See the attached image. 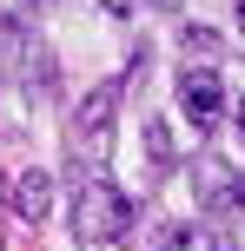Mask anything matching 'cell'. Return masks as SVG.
<instances>
[{
	"mask_svg": "<svg viewBox=\"0 0 245 251\" xmlns=\"http://www.w3.org/2000/svg\"><path fill=\"white\" fill-rule=\"evenodd\" d=\"M159 251H212V245H206L199 225H166V231H159Z\"/></svg>",
	"mask_w": 245,
	"mask_h": 251,
	"instance_id": "obj_6",
	"label": "cell"
},
{
	"mask_svg": "<svg viewBox=\"0 0 245 251\" xmlns=\"http://www.w3.org/2000/svg\"><path fill=\"white\" fill-rule=\"evenodd\" d=\"M199 178H206V185H199L206 212H232V205L245 199V178H239V172H232L225 159H206V165H199Z\"/></svg>",
	"mask_w": 245,
	"mask_h": 251,
	"instance_id": "obj_4",
	"label": "cell"
},
{
	"mask_svg": "<svg viewBox=\"0 0 245 251\" xmlns=\"http://www.w3.org/2000/svg\"><path fill=\"white\" fill-rule=\"evenodd\" d=\"M232 13H239V33H245V0H232Z\"/></svg>",
	"mask_w": 245,
	"mask_h": 251,
	"instance_id": "obj_9",
	"label": "cell"
},
{
	"mask_svg": "<svg viewBox=\"0 0 245 251\" xmlns=\"http://www.w3.org/2000/svg\"><path fill=\"white\" fill-rule=\"evenodd\" d=\"M179 106H186V119H192L199 132H212V126L225 119V79L212 73V66H186L179 73Z\"/></svg>",
	"mask_w": 245,
	"mask_h": 251,
	"instance_id": "obj_3",
	"label": "cell"
},
{
	"mask_svg": "<svg viewBox=\"0 0 245 251\" xmlns=\"http://www.w3.org/2000/svg\"><path fill=\"white\" fill-rule=\"evenodd\" d=\"M146 152H153V159H159V165H166V159H172V132H166V126H159V119H153V126H146Z\"/></svg>",
	"mask_w": 245,
	"mask_h": 251,
	"instance_id": "obj_7",
	"label": "cell"
},
{
	"mask_svg": "<svg viewBox=\"0 0 245 251\" xmlns=\"http://www.w3.org/2000/svg\"><path fill=\"white\" fill-rule=\"evenodd\" d=\"M113 119H119V79H100V86L80 100V113H73V159L86 152V159L100 165L106 146H113Z\"/></svg>",
	"mask_w": 245,
	"mask_h": 251,
	"instance_id": "obj_2",
	"label": "cell"
},
{
	"mask_svg": "<svg viewBox=\"0 0 245 251\" xmlns=\"http://www.w3.org/2000/svg\"><path fill=\"white\" fill-rule=\"evenodd\" d=\"M239 119H245V113H239Z\"/></svg>",
	"mask_w": 245,
	"mask_h": 251,
	"instance_id": "obj_12",
	"label": "cell"
},
{
	"mask_svg": "<svg viewBox=\"0 0 245 251\" xmlns=\"http://www.w3.org/2000/svg\"><path fill=\"white\" fill-rule=\"evenodd\" d=\"M239 212H245V199H239Z\"/></svg>",
	"mask_w": 245,
	"mask_h": 251,
	"instance_id": "obj_10",
	"label": "cell"
},
{
	"mask_svg": "<svg viewBox=\"0 0 245 251\" xmlns=\"http://www.w3.org/2000/svg\"><path fill=\"white\" fill-rule=\"evenodd\" d=\"M7 205H13V218L40 225L47 205H53V178H47V172H20V178H13V192H7Z\"/></svg>",
	"mask_w": 245,
	"mask_h": 251,
	"instance_id": "obj_5",
	"label": "cell"
},
{
	"mask_svg": "<svg viewBox=\"0 0 245 251\" xmlns=\"http://www.w3.org/2000/svg\"><path fill=\"white\" fill-rule=\"evenodd\" d=\"M166 7H172V0H166Z\"/></svg>",
	"mask_w": 245,
	"mask_h": 251,
	"instance_id": "obj_11",
	"label": "cell"
},
{
	"mask_svg": "<svg viewBox=\"0 0 245 251\" xmlns=\"http://www.w3.org/2000/svg\"><path fill=\"white\" fill-rule=\"evenodd\" d=\"M100 7H106V13H133V0H100Z\"/></svg>",
	"mask_w": 245,
	"mask_h": 251,
	"instance_id": "obj_8",
	"label": "cell"
},
{
	"mask_svg": "<svg viewBox=\"0 0 245 251\" xmlns=\"http://www.w3.org/2000/svg\"><path fill=\"white\" fill-rule=\"evenodd\" d=\"M73 231H80V238H126V231H133V192L113 185L106 172H93L86 185H80Z\"/></svg>",
	"mask_w": 245,
	"mask_h": 251,
	"instance_id": "obj_1",
	"label": "cell"
}]
</instances>
